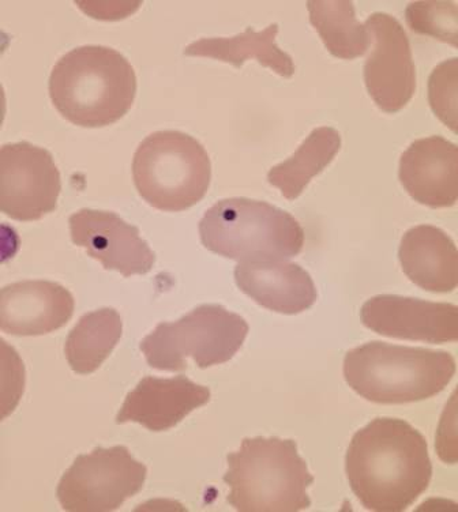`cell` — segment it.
Instances as JSON below:
<instances>
[{
	"instance_id": "obj_3",
	"label": "cell",
	"mask_w": 458,
	"mask_h": 512,
	"mask_svg": "<svg viewBox=\"0 0 458 512\" xmlns=\"http://www.w3.org/2000/svg\"><path fill=\"white\" fill-rule=\"evenodd\" d=\"M456 375V360L444 350L373 341L349 350L344 378L374 404L401 405L442 393Z\"/></svg>"
},
{
	"instance_id": "obj_12",
	"label": "cell",
	"mask_w": 458,
	"mask_h": 512,
	"mask_svg": "<svg viewBox=\"0 0 458 512\" xmlns=\"http://www.w3.org/2000/svg\"><path fill=\"white\" fill-rule=\"evenodd\" d=\"M367 329L397 340L446 344L458 340V308L414 297L379 295L360 310Z\"/></svg>"
},
{
	"instance_id": "obj_5",
	"label": "cell",
	"mask_w": 458,
	"mask_h": 512,
	"mask_svg": "<svg viewBox=\"0 0 458 512\" xmlns=\"http://www.w3.org/2000/svg\"><path fill=\"white\" fill-rule=\"evenodd\" d=\"M200 236L209 251L239 263L287 261L304 246L295 217L249 198L223 199L210 207L200 222Z\"/></svg>"
},
{
	"instance_id": "obj_21",
	"label": "cell",
	"mask_w": 458,
	"mask_h": 512,
	"mask_svg": "<svg viewBox=\"0 0 458 512\" xmlns=\"http://www.w3.org/2000/svg\"><path fill=\"white\" fill-rule=\"evenodd\" d=\"M311 25L334 58L352 60L366 54L371 35L356 18L349 0H311L307 2Z\"/></svg>"
},
{
	"instance_id": "obj_22",
	"label": "cell",
	"mask_w": 458,
	"mask_h": 512,
	"mask_svg": "<svg viewBox=\"0 0 458 512\" xmlns=\"http://www.w3.org/2000/svg\"><path fill=\"white\" fill-rule=\"evenodd\" d=\"M409 28L457 47V6L453 2H414L405 10Z\"/></svg>"
},
{
	"instance_id": "obj_15",
	"label": "cell",
	"mask_w": 458,
	"mask_h": 512,
	"mask_svg": "<svg viewBox=\"0 0 458 512\" xmlns=\"http://www.w3.org/2000/svg\"><path fill=\"white\" fill-rule=\"evenodd\" d=\"M210 401L208 387L180 375L172 379L146 376L127 394L116 424L137 423L152 432H164Z\"/></svg>"
},
{
	"instance_id": "obj_18",
	"label": "cell",
	"mask_w": 458,
	"mask_h": 512,
	"mask_svg": "<svg viewBox=\"0 0 458 512\" xmlns=\"http://www.w3.org/2000/svg\"><path fill=\"white\" fill-rule=\"evenodd\" d=\"M279 25L272 24L262 32H255L253 28H247L240 35L234 37H212L201 39L187 45L183 55L194 58H210L220 62L232 64L240 69L246 60L254 59L264 67L274 71L283 78L294 77L295 63L280 50L276 44Z\"/></svg>"
},
{
	"instance_id": "obj_19",
	"label": "cell",
	"mask_w": 458,
	"mask_h": 512,
	"mask_svg": "<svg viewBox=\"0 0 458 512\" xmlns=\"http://www.w3.org/2000/svg\"><path fill=\"white\" fill-rule=\"evenodd\" d=\"M341 149V135L336 128L319 127L311 131L298 150L268 173L270 186L279 188L288 201H295Z\"/></svg>"
},
{
	"instance_id": "obj_7",
	"label": "cell",
	"mask_w": 458,
	"mask_h": 512,
	"mask_svg": "<svg viewBox=\"0 0 458 512\" xmlns=\"http://www.w3.org/2000/svg\"><path fill=\"white\" fill-rule=\"evenodd\" d=\"M249 334L246 320L219 304L194 308L176 322H163L141 341L146 363L159 371L179 372L191 357L200 368L227 363Z\"/></svg>"
},
{
	"instance_id": "obj_1",
	"label": "cell",
	"mask_w": 458,
	"mask_h": 512,
	"mask_svg": "<svg viewBox=\"0 0 458 512\" xmlns=\"http://www.w3.org/2000/svg\"><path fill=\"white\" fill-rule=\"evenodd\" d=\"M345 472L364 508L401 512L429 488L433 463L418 429L404 420L378 417L352 438Z\"/></svg>"
},
{
	"instance_id": "obj_4",
	"label": "cell",
	"mask_w": 458,
	"mask_h": 512,
	"mask_svg": "<svg viewBox=\"0 0 458 512\" xmlns=\"http://www.w3.org/2000/svg\"><path fill=\"white\" fill-rule=\"evenodd\" d=\"M227 462V502L236 511L295 512L311 506L307 488L314 476L295 440L247 438Z\"/></svg>"
},
{
	"instance_id": "obj_2",
	"label": "cell",
	"mask_w": 458,
	"mask_h": 512,
	"mask_svg": "<svg viewBox=\"0 0 458 512\" xmlns=\"http://www.w3.org/2000/svg\"><path fill=\"white\" fill-rule=\"evenodd\" d=\"M50 97L75 126H111L127 115L137 94V75L114 48L85 45L67 52L52 69Z\"/></svg>"
},
{
	"instance_id": "obj_9",
	"label": "cell",
	"mask_w": 458,
	"mask_h": 512,
	"mask_svg": "<svg viewBox=\"0 0 458 512\" xmlns=\"http://www.w3.org/2000/svg\"><path fill=\"white\" fill-rule=\"evenodd\" d=\"M62 179L52 154L29 142L0 149V210L11 220H41L58 206Z\"/></svg>"
},
{
	"instance_id": "obj_16",
	"label": "cell",
	"mask_w": 458,
	"mask_h": 512,
	"mask_svg": "<svg viewBox=\"0 0 458 512\" xmlns=\"http://www.w3.org/2000/svg\"><path fill=\"white\" fill-rule=\"evenodd\" d=\"M235 281L240 291L259 306L284 315L309 310L318 297L310 274L291 262L239 263Z\"/></svg>"
},
{
	"instance_id": "obj_17",
	"label": "cell",
	"mask_w": 458,
	"mask_h": 512,
	"mask_svg": "<svg viewBox=\"0 0 458 512\" xmlns=\"http://www.w3.org/2000/svg\"><path fill=\"white\" fill-rule=\"evenodd\" d=\"M399 258L405 276L431 293L456 291L458 252L448 233L433 225H419L405 232Z\"/></svg>"
},
{
	"instance_id": "obj_6",
	"label": "cell",
	"mask_w": 458,
	"mask_h": 512,
	"mask_svg": "<svg viewBox=\"0 0 458 512\" xmlns=\"http://www.w3.org/2000/svg\"><path fill=\"white\" fill-rule=\"evenodd\" d=\"M133 179L148 205L161 212H185L205 198L212 163L202 143L191 135L156 131L135 150Z\"/></svg>"
},
{
	"instance_id": "obj_8",
	"label": "cell",
	"mask_w": 458,
	"mask_h": 512,
	"mask_svg": "<svg viewBox=\"0 0 458 512\" xmlns=\"http://www.w3.org/2000/svg\"><path fill=\"white\" fill-rule=\"evenodd\" d=\"M148 469L125 446L80 455L60 478L56 496L70 512L116 511L144 488Z\"/></svg>"
},
{
	"instance_id": "obj_11",
	"label": "cell",
	"mask_w": 458,
	"mask_h": 512,
	"mask_svg": "<svg viewBox=\"0 0 458 512\" xmlns=\"http://www.w3.org/2000/svg\"><path fill=\"white\" fill-rule=\"evenodd\" d=\"M71 240L84 248L105 270L123 277L144 276L153 269L155 252L142 239L140 229L127 224L118 214L82 209L69 218Z\"/></svg>"
},
{
	"instance_id": "obj_10",
	"label": "cell",
	"mask_w": 458,
	"mask_h": 512,
	"mask_svg": "<svg viewBox=\"0 0 458 512\" xmlns=\"http://www.w3.org/2000/svg\"><path fill=\"white\" fill-rule=\"evenodd\" d=\"M364 25L375 41L364 64L367 92L381 111L397 114L416 90V69L407 33L396 18L386 13L371 14Z\"/></svg>"
},
{
	"instance_id": "obj_13",
	"label": "cell",
	"mask_w": 458,
	"mask_h": 512,
	"mask_svg": "<svg viewBox=\"0 0 458 512\" xmlns=\"http://www.w3.org/2000/svg\"><path fill=\"white\" fill-rule=\"evenodd\" d=\"M74 297L52 281H22L0 292V329L15 337H39L73 318Z\"/></svg>"
},
{
	"instance_id": "obj_20",
	"label": "cell",
	"mask_w": 458,
	"mask_h": 512,
	"mask_svg": "<svg viewBox=\"0 0 458 512\" xmlns=\"http://www.w3.org/2000/svg\"><path fill=\"white\" fill-rule=\"evenodd\" d=\"M123 323L114 308L89 312L70 331L65 355L71 370L89 375L99 370L122 337Z\"/></svg>"
},
{
	"instance_id": "obj_14",
	"label": "cell",
	"mask_w": 458,
	"mask_h": 512,
	"mask_svg": "<svg viewBox=\"0 0 458 512\" xmlns=\"http://www.w3.org/2000/svg\"><path fill=\"white\" fill-rule=\"evenodd\" d=\"M405 191L431 209L452 207L458 198V148L441 135L412 142L400 158Z\"/></svg>"
},
{
	"instance_id": "obj_23",
	"label": "cell",
	"mask_w": 458,
	"mask_h": 512,
	"mask_svg": "<svg viewBox=\"0 0 458 512\" xmlns=\"http://www.w3.org/2000/svg\"><path fill=\"white\" fill-rule=\"evenodd\" d=\"M458 59L445 60L435 67L429 79L431 109L442 123L457 131Z\"/></svg>"
}]
</instances>
